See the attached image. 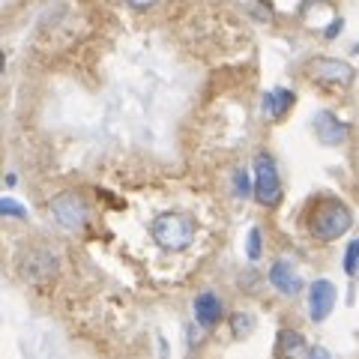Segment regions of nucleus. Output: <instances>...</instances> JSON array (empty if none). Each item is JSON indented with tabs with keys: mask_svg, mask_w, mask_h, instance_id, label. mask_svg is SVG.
<instances>
[{
	"mask_svg": "<svg viewBox=\"0 0 359 359\" xmlns=\"http://www.w3.org/2000/svg\"><path fill=\"white\" fill-rule=\"evenodd\" d=\"M290 108H294V93H290V90H285V87L269 90V93L264 96V114H266V117L282 120Z\"/></svg>",
	"mask_w": 359,
	"mask_h": 359,
	"instance_id": "obj_12",
	"label": "nucleus"
},
{
	"mask_svg": "<svg viewBox=\"0 0 359 359\" xmlns=\"http://www.w3.org/2000/svg\"><path fill=\"white\" fill-rule=\"evenodd\" d=\"M351 228H353V212L347 204H341V201H335V198H320L318 204H314L311 219H309V231L318 243H335Z\"/></svg>",
	"mask_w": 359,
	"mask_h": 359,
	"instance_id": "obj_1",
	"label": "nucleus"
},
{
	"mask_svg": "<svg viewBox=\"0 0 359 359\" xmlns=\"http://www.w3.org/2000/svg\"><path fill=\"white\" fill-rule=\"evenodd\" d=\"M311 126H314V138L320 144H327V147H339V144L347 141V135H351L347 123L339 120V114H332V111H318Z\"/></svg>",
	"mask_w": 359,
	"mask_h": 359,
	"instance_id": "obj_7",
	"label": "nucleus"
},
{
	"mask_svg": "<svg viewBox=\"0 0 359 359\" xmlns=\"http://www.w3.org/2000/svg\"><path fill=\"white\" fill-rule=\"evenodd\" d=\"M0 212H4V216H9V219H27V207H21L18 201H13V198H4V201H0Z\"/></svg>",
	"mask_w": 359,
	"mask_h": 359,
	"instance_id": "obj_17",
	"label": "nucleus"
},
{
	"mask_svg": "<svg viewBox=\"0 0 359 359\" xmlns=\"http://www.w3.org/2000/svg\"><path fill=\"white\" fill-rule=\"evenodd\" d=\"M306 359H332V356H330V351H327V347H311Z\"/></svg>",
	"mask_w": 359,
	"mask_h": 359,
	"instance_id": "obj_19",
	"label": "nucleus"
},
{
	"mask_svg": "<svg viewBox=\"0 0 359 359\" xmlns=\"http://www.w3.org/2000/svg\"><path fill=\"white\" fill-rule=\"evenodd\" d=\"M252 330H255V318L249 311H233L231 314V332L237 335V339H245Z\"/></svg>",
	"mask_w": 359,
	"mask_h": 359,
	"instance_id": "obj_14",
	"label": "nucleus"
},
{
	"mask_svg": "<svg viewBox=\"0 0 359 359\" xmlns=\"http://www.w3.org/2000/svg\"><path fill=\"white\" fill-rule=\"evenodd\" d=\"M356 269H359V240H351V245L344 252V273L356 276Z\"/></svg>",
	"mask_w": 359,
	"mask_h": 359,
	"instance_id": "obj_16",
	"label": "nucleus"
},
{
	"mask_svg": "<svg viewBox=\"0 0 359 359\" xmlns=\"http://www.w3.org/2000/svg\"><path fill=\"white\" fill-rule=\"evenodd\" d=\"M335 285L330 278H314L309 285V318L314 323H323L335 309Z\"/></svg>",
	"mask_w": 359,
	"mask_h": 359,
	"instance_id": "obj_6",
	"label": "nucleus"
},
{
	"mask_svg": "<svg viewBox=\"0 0 359 359\" xmlns=\"http://www.w3.org/2000/svg\"><path fill=\"white\" fill-rule=\"evenodd\" d=\"M54 269H57V255H51L48 249H30L21 257V276L27 282H45L54 276Z\"/></svg>",
	"mask_w": 359,
	"mask_h": 359,
	"instance_id": "obj_8",
	"label": "nucleus"
},
{
	"mask_svg": "<svg viewBox=\"0 0 359 359\" xmlns=\"http://www.w3.org/2000/svg\"><path fill=\"white\" fill-rule=\"evenodd\" d=\"M252 174H255V201L261 207H276L282 201V177H278L276 159L269 153H257Z\"/></svg>",
	"mask_w": 359,
	"mask_h": 359,
	"instance_id": "obj_3",
	"label": "nucleus"
},
{
	"mask_svg": "<svg viewBox=\"0 0 359 359\" xmlns=\"http://www.w3.org/2000/svg\"><path fill=\"white\" fill-rule=\"evenodd\" d=\"M261 252H264V245H261V228H252L249 237H245V255H249V261H261Z\"/></svg>",
	"mask_w": 359,
	"mask_h": 359,
	"instance_id": "obj_15",
	"label": "nucleus"
},
{
	"mask_svg": "<svg viewBox=\"0 0 359 359\" xmlns=\"http://www.w3.org/2000/svg\"><path fill=\"white\" fill-rule=\"evenodd\" d=\"M341 30V21H332V25H330V30H327V39H332L335 36V33H339Z\"/></svg>",
	"mask_w": 359,
	"mask_h": 359,
	"instance_id": "obj_20",
	"label": "nucleus"
},
{
	"mask_svg": "<svg viewBox=\"0 0 359 359\" xmlns=\"http://www.w3.org/2000/svg\"><path fill=\"white\" fill-rule=\"evenodd\" d=\"M126 4L132 6V9H153L159 0H126Z\"/></svg>",
	"mask_w": 359,
	"mask_h": 359,
	"instance_id": "obj_18",
	"label": "nucleus"
},
{
	"mask_svg": "<svg viewBox=\"0 0 359 359\" xmlns=\"http://www.w3.org/2000/svg\"><path fill=\"white\" fill-rule=\"evenodd\" d=\"M192 311H195L198 327L212 330V327H219V320L224 318V302L219 294H212V290H201L192 302Z\"/></svg>",
	"mask_w": 359,
	"mask_h": 359,
	"instance_id": "obj_9",
	"label": "nucleus"
},
{
	"mask_svg": "<svg viewBox=\"0 0 359 359\" xmlns=\"http://www.w3.org/2000/svg\"><path fill=\"white\" fill-rule=\"evenodd\" d=\"M276 356L278 359H306L309 344L297 330H282L276 339Z\"/></svg>",
	"mask_w": 359,
	"mask_h": 359,
	"instance_id": "obj_11",
	"label": "nucleus"
},
{
	"mask_svg": "<svg viewBox=\"0 0 359 359\" xmlns=\"http://www.w3.org/2000/svg\"><path fill=\"white\" fill-rule=\"evenodd\" d=\"M195 233H198V228L186 212H162V216H156L150 224L153 243L165 252H186L189 245L195 243Z\"/></svg>",
	"mask_w": 359,
	"mask_h": 359,
	"instance_id": "obj_2",
	"label": "nucleus"
},
{
	"mask_svg": "<svg viewBox=\"0 0 359 359\" xmlns=\"http://www.w3.org/2000/svg\"><path fill=\"white\" fill-rule=\"evenodd\" d=\"M48 210H51V219L57 222L63 231H81L90 219L87 201L78 192H60L57 198H51Z\"/></svg>",
	"mask_w": 359,
	"mask_h": 359,
	"instance_id": "obj_4",
	"label": "nucleus"
},
{
	"mask_svg": "<svg viewBox=\"0 0 359 359\" xmlns=\"http://www.w3.org/2000/svg\"><path fill=\"white\" fill-rule=\"evenodd\" d=\"M233 195H237V198H249V195H255V174H249L245 168L233 171Z\"/></svg>",
	"mask_w": 359,
	"mask_h": 359,
	"instance_id": "obj_13",
	"label": "nucleus"
},
{
	"mask_svg": "<svg viewBox=\"0 0 359 359\" xmlns=\"http://www.w3.org/2000/svg\"><path fill=\"white\" fill-rule=\"evenodd\" d=\"M266 276H269V285H273L278 294H285V297H297L302 290V278L287 261H276L273 266H269Z\"/></svg>",
	"mask_w": 359,
	"mask_h": 359,
	"instance_id": "obj_10",
	"label": "nucleus"
},
{
	"mask_svg": "<svg viewBox=\"0 0 359 359\" xmlns=\"http://www.w3.org/2000/svg\"><path fill=\"white\" fill-rule=\"evenodd\" d=\"M309 75H311V81H318L323 87H332V90L351 87L353 78H356L351 63L335 60V57H318V60H311L309 63Z\"/></svg>",
	"mask_w": 359,
	"mask_h": 359,
	"instance_id": "obj_5",
	"label": "nucleus"
}]
</instances>
